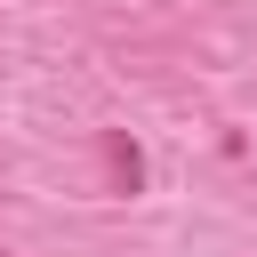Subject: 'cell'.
Here are the masks:
<instances>
[{
	"mask_svg": "<svg viewBox=\"0 0 257 257\" xmlns=\"http://www.w3.org/2000/svg\"><path fill=\"white\" fill-rule=\"evenodd\" d=\"M0 257H8V249H0Z\"/></svg>",
	"mask_w": 257,
	"mask_h": 257,
	"instance_id": "6da1fadb",
	"label": "cell"
}]
</instances>
